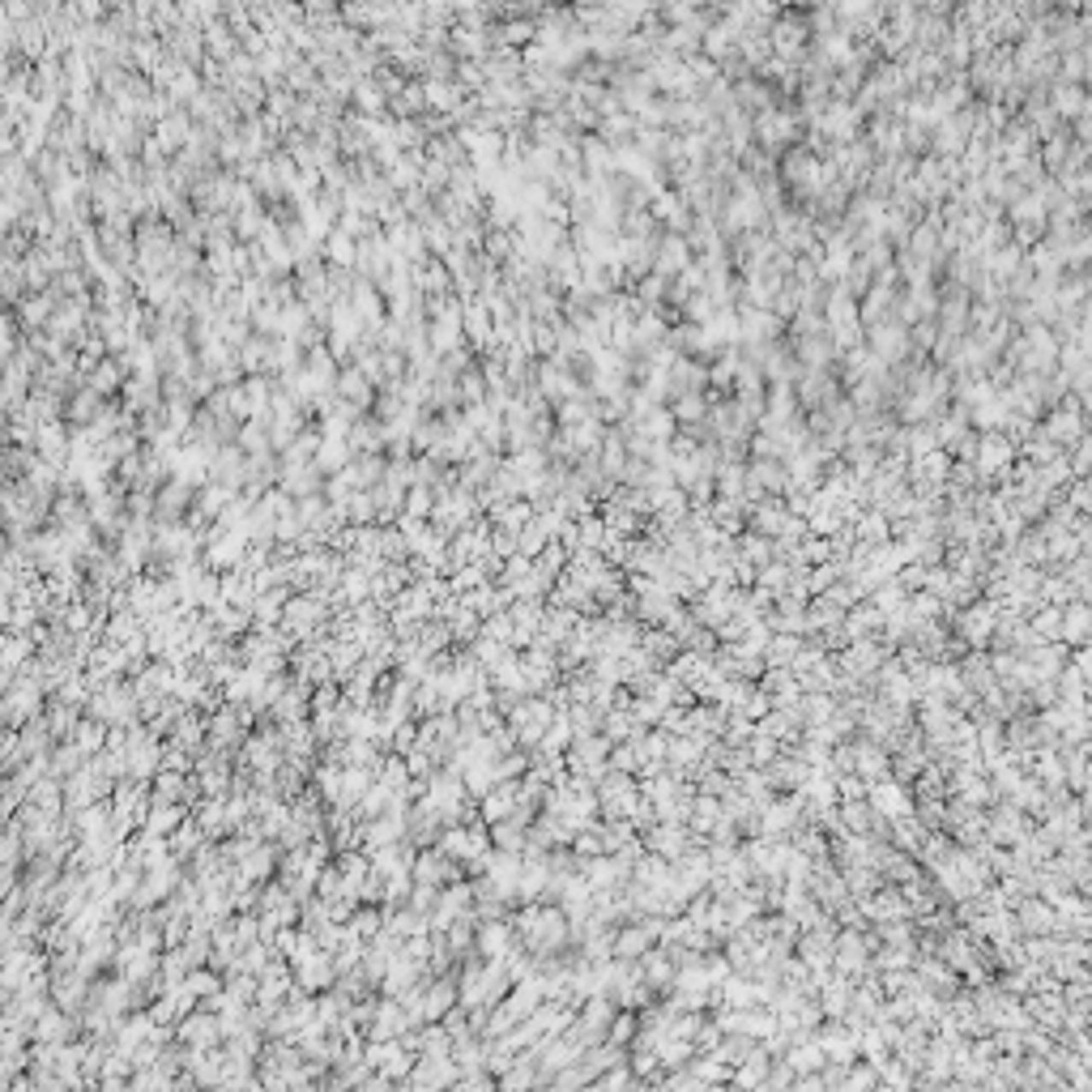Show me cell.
Segmentation results:
<instances>
[{
    "mask_svg": "<svg viewBox=\"0 0 1092 1092\" xmlns=\"http://www.w3.org/2000/svg\"><path fill=\"white\" fill-rule=\"evenodd\" d=\"M175 1037H180L184 1046H192V1050H214V1046L222 1042V1020H218V1012H210V1007H197V1012L180 1016V1024H175Z\"/></svg>",
    "mask_w": 1092,
    "mask_h": 1092,
    "instance_id": "cell-1",
    "label": "cell"
},
{
    "mask_svg": "<svg viewBox=\"0 0 1092 1092\" xmlns=\"http://www.w3.org/2000/svg\"><path fill=\"white\" fill-rule=\"evenodd\" d=\"M77 1012H64V1007H47L38 1020H34V1042H51V1046H64L77 1037Z\"/></svg>",
    "mask_w": 1092,
    "mask_h": 1092,
    "instance_id": "cell-2",
    "label": "cell"
},
{
    "mask_svg": "<svg viewBox=\"0 0 1092 1092\" xmlns=\"http://www.w3.org/2000/svg\"><path fill=\"white\" fill-rule=\"evenodd\" d=\"M516 802H521V781H495V789L478 802V815L487 823H499V819H512Z\"/></svg>",
    "mask_w": 1092,
    "mask_h": 1092,
    "instance_id": "cell-3",
    "label": "cell"
},
{
    "mask_svg": "<svg viewBox=\"0 0 1092 1092\" xmlns=\"http://www.w3.org/2000/svg\"><path fill=\"white\" fill-rule=\"evenodd\" d=\"M188 819V806L184 802H158V798H150V811H145V832H158V836H171L180 823Z\"/></svg>",
    "mask_w": 1092,
    "mask_h": 1092,
    "instance_id": "cell-4",
    "label": "cell"
},
{
    "mask_svg": "<svg viewBox=\"0 0 1092 1092\" xmlns=\"http://www.w3.org/2000/svg\"><path fill=\"white\" fill-rule=\"evenodd\" d=\"M47 759H51V776H60V781H64V776H73V772H77L90 755H86V747H81L77 738H64V742H56V747H51V755H47Z\"/></svg>",
    "mask_w": 1092,
    "mask_h": 1092,
    "instance_id": "cell-5",
    "label": "cell"
},
{
    "mask_svg": "<svg viewBox=\"0 0 1092 1092\" xmlns=\"http://www.w3.org/2000/svg\"><path fill=\"white\" fill-rule=\"evenodd\" d=\"M491 845H495V849H508V853H525L529 828L516 823V819H499V823H491Z\"/></svg>",
    "mask_w": 1092,
    "mask_h": 1092,
    "instance_id": "cell-6",
    "label": "cell"
},
{
    "mask_svg": "<svg viewBox=\"0 0 1092 1092\" xmlns=\"http://www.w3.org/2000/svg\"><path fill=\"white\" fill-rule=\"evenodd\" d=\"M188 508V487L184 482H175V487H167L162 495H158V521H180V512Z\"/></svg>",
    "mask_w": 1092,
    "mask_h": 1092,
    "instance_id": "cell-7",
    "label": "cell"
},
{
    "mask_svg": "<svg viewBox=\"0 0 1092 1092\" xmlns=\"http://www.w3.org/2000/svg\"><path fill=\"white\" fill-rule=\"evenodd\" d=\"M73 738L86 747V755H98V747L107 742V722H98V717H81V726H77Z\"/></svg>",
    "mask_w": 1092,
    "mask_h": 1092,
    "instance_id": "cell-8",
    "label": "cell"
},
{
    "mask_svg": "<svg viewBox=\"0 0 1092 1092\" xmlns=\"http://www.w3.org/2000/svg\"><path fill=\"white\" fill-rule=\"evenodd\" d=\"M534 516H529V504H512V499H504L499 508H495V525H504V529H525Z\"/></svg>",
    "mask_w": 1092,
    "mask_h": 1092,
    "instance_id": "cell-9",
    "label": "cell"
},
{
    "mask_svg": "<svg viewBox=\"0 0 1092 1092\" xmlns=\"http://www.w3.org/2000/svg\"><path fill=\"white\" fill-rule=\"evenodd\" d=\"M346 516H351V521H359V525H367V521L375 516V495H359V499H351V504H346Z\"/></svg>",
    "mask_w": 1092,
    "mask_h": 1092,
    "instance_id": "cell-10",
    "label": "cell"
},
{
    "mask_svg": "<svg viewBox=\"0 0 1092 1092\" xmlns=\"http://www.w3.org/2000/svg\"><path fill=\"white\" fill-rule=\"evenodd\" d=\"M427 512H435V508H431V495H427V491H422V482H418V491L405 499V516H418V521H422Z\"/></svg>",
    "mask_w": 1092,
    "mask_h": 1092,
    "instance_id": "cell-11",
    "label": "cell"
},
{
    "mask_svg": "<svg viewBox=\"0 0 1092 1092\" xmlns=\"http://www.w3.org/2000/svg\"><path fill=\"white\" fill-rule=\"evenodd\" d=\"M380 474H384V465H380V461H363V465H359V469H351L346 478H351V482H359V487H371V482H380Z\"/></svg>",
    "mask_w": 1092,
    "mask_h": 1092,
    "instance_id": "cell-12",
    "label": "cell"
},
{
    "mask_svg": "<svg viewBox=\"0 0 1092 1092\" xmlns=\"http://www.w3.org/2000/svg\"><path fill=\"white\" fill-rule=\"evenodd\" d=\"M606 1016H611V1007L593 999V1003H585V1016H581V1024H589V1029H602V1020H606Z\"/></svg>",
    "mask_w": 1092,
    "mask_h": 1092,
    "instance_id": "cell-13",
    "label": "cell"
},
{
    "mask_svg": "<svg viewBox=\"0 0 1092 1092\" xmlns=\"http://www.w3.org/2000/svg\"><path fill=\"white\" fill-rule=\"evenodd\" d=\"M598 853V836H576V858L585 862V858H593Z\"/></svg>",
    "mask_w": 1092,
    "mask_h": 1092,
    "instance_id": "cell-14",
    "label": "cell"
}]
</instances>
